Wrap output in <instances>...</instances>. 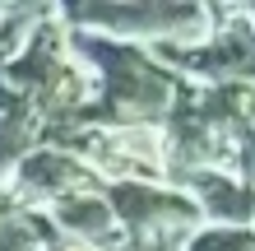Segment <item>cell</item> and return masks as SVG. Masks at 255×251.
Returning a JSON list of instances; mask_svg holds the SVG:
<instances>
[{"mask_svg":"<svg viewBox=\"0 0 255 251\" xmlns=\"http://www.w3.org/2000/svg\"><path fill=\"white\" fill-rule=\"evenodd\" d=\"M232 172L255 186V121L242 130V140H237V149H232Z\"/></svg>","mask_w":255,"mask_h":251,"instance_id":"52a82bcc","label":"cell"},{"mask_svg":"<svg viewBox=\"0 0 255 251\" xmlns=\"http://www.w3.org/2000/svg\"><path fill=\"white\" fill-rule=\"evenodd\" d=\"M65 33H70V51L93 70V107L84 116V130L88 126H144V121L167 116V107L176 102V88H181V75L158 65L148 47L74 33V28H65Z\"/></svg>","mask_w":255,"mask_h":251,"instance_id":"6da1fadb","label":"cell"},{"mask_svg":"<svg viewBox=\"0 0 255 251\" xmlns=\"http://www.w3.org/2000/svg\"><path fill=\"white\" fill-rule=\"evenodd\" d=\"M181 251H255V228H195Z\"/></svg>","mask_w":255,"mask_h":251,"instance_id":"8992f818","label":"cell"},{"mask_svg":"<svg viewBox=\"0 0 255 251\" xmlns=\"http://www.w3.org/2000/svg\"><path fill=\"white\" fill-rule=\"evenodd\" d=\"M176 186L195 200L204 224H214V228H255V186L246 177H237L232 168L190 172Z\"/></svg>","mask_w":255,"mask_h":251,"instance_id":"3957f363","label":"cell"},{"mask_svg":"<svg viewBox=\"0 0 255 251\" xmlns=\"http://www.w3.org/2000/svg\"><path fill=\"white\" fill-rule=\"evenodd\" d=\"M42 219L65 233L70 242L79 247H121V228H116V214L102 191H79V196L56 200L51 210H42Z\"/></svg>","mask_w":255,"mask_h":251,"instance_id":"277c9868","label":"cell"},{"mask_svg":"<svg viewBox=\"0 0 255 251\" xmlns=\"http://www.w3.org/2000/svg\"><path fill=\"white\" fill-rule=\"evenodd\" d=\"M61 23L74 33H93L134 47H190L214 33V9L204 5H167V0H112V5H70Z\"/></svg>","mask_w":255,"mask_h":251,"instance_id":"7a4b0ae2","label":"cell"},{"mask_svg":"<svg viewBox=\"0 0 255 251\" xmlns=\"http://www.w3.org/2000/svg\"><path fill=\"white\" fill-rule=\"evenodd\" d=\"M0 251H47V219L33 214V210H14L5 200V214H0Z\"/></svg>","mask_w":255,"mask_h":251,"instance_id":"5b68a950","label":"cell"}]
</instances>
